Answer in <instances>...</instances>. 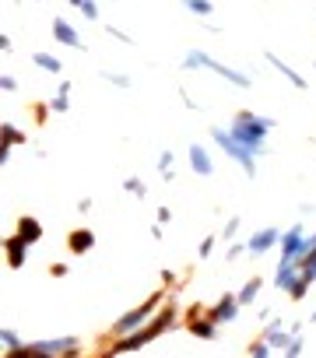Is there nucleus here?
Instances as JSON below:
<instances>
[{
    "label": "nucleus",
    "mask_w": 316,
    "mask_h": 358,
    "mask_svg": "<svg viewBox=\"0 0 316 358\" xmlns=\"http://www.w3.org/2000/svg\"><path fill=\"white\" fill-rule=\"evenodd\" d=\"M173 327H179V320H176V313L169 310V305H166V310H158L141 330H134V334H127V337H116L109 348H105V355H109V358H120V355H137L141 348H148L151 341H158V337H162L166 330H173Z\"/></svg>",
    "instance_id": "1"
},
{
    "label": "nucleus",
    "mask_w": 316,
    "mask_h": 358,
    "mask_svg": "<svg viewBox=\"0 0 316 358\" xmlns=\"http://www.w3.org/2000/svg\"><path fill=\"white\" fill-rule=\"evenodd\" d=\"M253 155L260 159V155H267L263 151V141H267V134H274L278 130V120H271V116H256V113H249V109H243V113H236V120H232V127H229Z\"/></svg>",
    "instance_id": "2"
},
{
    "label": "nucleus",
    "mask_w": 316,
    "mask_h": 358,
    "mask_svg": "<svg viewBox=\"0 0 316 358\" xmlns=\"http://www.w3.org/2000/svg\"><path fill=\"white\" fill-rule=\"evenodd\" d=\"M162 302H166V288L162 292H151L141 305H137V310H130V313H123L113 327H109V337L116 341V337H127V334H134V330H141L158 310H162Z\"/></svg>",
    "instance_id": "3"
},
{
    "label": "nucleus",
    "mask_w": 316,
    "mask_h": 358,
    "mask_svg": "<svg viewBox=\"0 0 316 358\" xmlns=\"http://www.w3.org/2000/svg\"><path fill=\"white\" fill-rule=\"evenodd\" d=\"M81 355L78 337H53V341H32L21 344L18 351H8V358H74Z\"/></svg>",
    "instance_id": "4"
},
{
    "label": "nucleus",
    "mask_w": 316,
    "mask_h": 358,
    "mask_svg": "<svg viewBox=\"0 0 316 358\" xmlns=\"http://www.w3.org/2000/svg\"><path fill=\"white\" fill-rule=\"evenodd\" d=\"M211 141H215V144L225 151V155H229V159H232V162H236V165H239V169L249 176V179L256 176V155H253V151H249V147H246V144H243V141L232 134V130L211 127Z\"/></svg>",
    "instance_id": "5"
},
{
    "label": "nucleus",
    "mask_w": 316,
    "mask_h": 358,
    "mask_svg": "<svg viewBox=\"0 0 316 358\" xmlns=\"http://www.w3.org/2000/svg\"><path fill=\"white\" fill-rule=\"evenodd\" d=\"M306 229H302V222H295L285 235H281V264H299L306 253H309V246H306V235H302Z\"/></svg>",
    "instance_id": "6"
},
{
    "label": "nucleus",
    "mask_w": 316,
    "mask_h": 358,
    "mask_svg": "<svg viewBox=\"0 0 316 358\" xmlns=\"http://www.w3.org/2000/svg\"><path fill=\"white\" fill-rule=\"evenodd\" d=\"M183 327H186L197 341H215L222 323H215V320H211L207 313H200V310H190V313H186V320H183Z\"/></svg>",
    "instance_id": "7"
},
{
    "label": "nucleus",
    "mask_w": 316,
    "mask_h": 358,
    "mask_svg": "<svg viewBox=\"0 0 316 358\" xmlns=\"http://www.w3.org/2000/svg\"><path fill=\"white\" fill-rule=\"evenodd\" d=\"M281 235H285V232H278V229H260V232H253V235L246 239V249L253 253V257H263L267 249L281 246Z\"/></svg>",
    "instance_id": "8"
},
{
    "label": "nucleus",
    "mask_w": 316,
    "mask_h": 358,
    "mask_svg": "<svg viewBox=\"0 0 316 358\" xmlns=\"http://www.w3.org/2000/svg\"><path fill=\"white\" fill-rule=\"evenodd\" d=\"M28 249H32V246H28L18 232L4 239V253H8V267H11V271H21V267L28 264Z\"/></svg>",
    "instance_id": "9"
},
{
    "label": "nucleus",
    "mask_w": 316,
    "mask_h": 358,
    "mask_svg": "<svg viewBox=\"0 0 316 358\" xmlns=\"http://www.w3.org/2000/svg\"><path fill=\"white\" fill-rule=\"evenodd\" d=\"M204 71H211V74H218V78H225L229 84H236V88H249V78L243 74V71H236V67H229V64H222V60H215V57H204Z\"/></svg>",
    "instance_id": "10"
},
{
    "label": "nucleus",
    "mask_w": 316,
    "mask_h": 358,
    "mask_svg": "<svg viewBox=\"0 0 316 358\" xmlns=\"http://www.w3.org/2000/svg\"><path fill=\"white\" fill-rule=\"evenodd\" d=\"M239 310H243V305H239V298H236V295H222V298L207 310V316L215 320V323H232V320L239 316Z\"/></svg>",
    "instance_id": "11"
},
{
    "label": "nucleus",
    "mask_w": 316,
    "mask_h": 358,
    "mask_svg": "<svg viewBox=\"0 0 316 358\" xmlns=\"http://www.w3.org/2000/svg\"><path fill=\"white\" fill-rule=\"evenodd\" d=\"M53 39L64 42V46H71V49H81V53H85V42H81L78 28H74L67 18H53Z\"/></svg>",
    "instance_id": "12"
},
{
    "label": "nucleus",
    "mask_w": 316,
    "mask_h": 358,
    "mask_svg": "<svg viewBox=\"0 0 316 358\" xmlns=\"http://www.w3.org/2000/svg\"><path fill=\"white\" fill-rule=\"evenodd\" d=\"M190 169H193L200 179L215 176V159H211V151H207L204 144H193V147H190Z\"/></svg>",
    "instance_id": "13"
},
{
    "label": "nucleus",
    "mask_w": 316,
    "mask_h": 358,
    "mask_svg": "<svg viewBox=\"0 0 316 358\" xmlns=\"http://www.w3.org/2000/svg\"><path fill=\"white\" fill-rule=\"evenodd\" d=\"M263 60H267V64H271V67H274V71H278V74H281V78L292 84V88H306V78H302V74H295V71H292V67H288V64L278 57V53H271V49H263Z\"/></svg>",
    "instance_id": "14"
},
{
    "label": "nucleus",
    "mask_w": 316,
    "mask_h": 358,
    "mask_svg": "<svg viewBox=\"0 0 316 358\" xmlns=\"http://www.w3.org/2000/svg\"><path fill=\"white\" fill-rule=\"evenodd\" d=\"M95 246V232L91 229H74L71 235H67V249L74 253V257H81V253H88Z\"/></svg>",
    "instance_id": "15"
},
{
    "label": "nucleus",
    "mask_w": 316,
    "mask_h": 358,
    "mask_svg": "<svg viewBox=\"0 0 316 358\" xmlns=\"http://www.w3.org/2000/svg\"><path fill=\"white\" fill-rule=\"evenodd\" d=\"M18 235H21L28 246H35V242L42 239V222H39V218H32V215H25V218L18 222Z\"/></svg>",
    "instance_id": "16"
},
{
    "label": "nucleus",
    "mask_w": 316,
    "mask_h": 358,
    "mask_svg": "<svg viewBox=\"0 0 316 358\" xmlns=\"http://www.w3.org/2000/svg\"><path fill=\"white\" fill-rule=\"evenodd\" d=\"M295 281H299V264H278V271H274V285H278L281 292H288Z\"/></svg>",
    "instance_id": "17"
},
{
    "label": "nucleus",
    "mask_w": 316,
    "mask_h": 358,
    "mask_svg": "<svg viewBox=\"0 0 316 358\" xmlns=\"http://www.w3.org/2000/svg\"><path fill=\"white\" fill-rule=\"evenodd\" d=\"M32 64H35L39 71H46V74H60V71H64L60 57H53V53H42V49H35V53H32Z\"/></svg>",
    "instance_id": "18"
},
{
    "label": "nucleus",
    "mask_w": 316,
    "mask_h": 358,
    "mask_svg": "<svg viewBox=\"0 0 316 358\" xmlns=\"http://www.w3.org/2000/svg\"><path fill=\"white\" fill-rule=\"evenodd\" d=\"M260 288H263V278H256V274H253V278H249V281L236 292L239 305H253V302H256V295H260Z\"/></svg>",
    "instance_id": "19"
},
{
    "label": "nucleus",
    "mask_w": 316,
    "mask_h": 358,
    "mask_svg": "<svg viewBox=\"0 0 316 358\" xmlns=\"http://www.w3.org/2000/svg\"><path fill=\"white\" fill-rule=\"evenodd\" d=\"M49 106H53V113H67L71 109V81H60L57 95L49 98Z\"/></svg>",
    "instance_id": "20"
},
{
    "label": "nucleus",
    "mask_w": 316,
    "mask_h": 358,
    "mask_svg": "<svg viewBox=\"0 0 316 358\" xmlns=\"http://www.w3.org/2000/svg\"><path fill=\"white\" fill-rule=\"evenodd\" d=\"M299 278H302V281H309V285L316 281V246H313V249L306 253V257L299 260Z\"/></svg>",
    "instance_id": "21"
},
{
    "label": "nucleus",
    "mask_w": 316,
    "mask_h": 358,
    "mask_svg": "<svg viewBox=\"0 0 316 358\" xmlns=\"http://www.w3.org/2000/svg\"><path fill=\"white\" fill-rule=\"evenodd\" d=\"M179 4L190 15H197V18H211V15H215V4H211V0H179Z\"/></svg>",
    "instance_id": "22"
},
{
    "label": "nucleus",
    "mask_w": 316,
    "mask_h": 358,
    "mask_svg": "<svg viewBox=\"0 0 316 358\" xmlns=\"http://www.w3.org/2000/svg\"><path fill=\"white\" fill-rule=\"evenodd\" d=\"M0 137H4V144H11V147H18V144H25L28 137H25V130H18L15 123H0Z\"/></svg>",
    "instance_id": "23"
},
{
    "label": "nucleus",
    "mask_w": 316,
    "mask_h": 358,
    "mask_svg": "<svg viewBox=\"0 0 316 358\" xmlns=\"http://www.w3.org/2000/svg\"><path fill=\"white\" fill-rule=\"evenodd\" d=\"M246 355H249V358H271V355H274V344H271L267 337H260V341H253V344L246 348Z\"/></svg>",
    "instance_id": "24"
},
{
    "label": "nucleus",
    "mask_w": 316,
    "mask_h": 358,
    "mask_svg": "<svg viewBox=\"0 0 316 358\" xmlns=\"http://www.w3.org/2000/svg\"><path fill=\"white\" fill-rule=\"evenodd\" d=\"M0 344H4V355H8V351H18V348H21V337H18L11 327H0Z\"/></svg>",
    "instance_id": "25"
},
{
    "label": "nucleus",
    "mask_w": 316,
    "mask_h": 358,
    "mask_svg": "<svg viewBox=\"0 0 316 358\" xmlns=\"http://www.w3.org/2000/svg\"><path fill=\"white\" fill-rule=\"evenodd\" d=\"M204 49H190V53L183 57V71H204Z\"/></svg>",
    "instance_id": "26"
},
{
    "label": "nucleus",
    "mask_w": 316,
    "mask_h": 358,
    "mask_svg": "<svg viewBox=\"0 0 316 358\" xmlns=\"http://www.w3.org/2000/svg\"><path fill=\"white\" fill-rule=\"evenodd\" d=\"M102 78L109 81V84H116V88H130V84H134L127 74H116V71H102Z\"/></svg>",
    "instance_id": "27"
},
{
    "label": "nucleus",
    "mask_w": 316,
    "mask_h": 358,
    "mask_svg": "<svg viewBox=\"0 0 316 358\" xmlns=\"http://www.w3.org/2000/svg\"><path fill=\"white\" fill-rule=\"evenodd\" d=\"M123 190H127V193H134V197H144V193H148V186H144V183H141L137 176L123 179Z\"/></svg>",
    "instance_id": "28"
},
{
    "label": "nucleus",
    "mask_w": 316,
    "mask_h": 358,
    "mask_svg": "<svg viewBox=\"0 0 316 358\" xmlns=\"http://www.w3.org/2000/svg\"><path fill=\"white\" fill-rule=\"evenodd\" d=\"M239 229H243V218H239V215H232V218L225 222V229H222V239H232V235H239Z\"/></svg>",
    "instance_id": "29"
},
{
    "label": "nucleus",
    "mask_w": 316,
    "mask_h": 358,
    "mask_svg": "<svg viewBox=\"0 0 316 358\" xmlns=\"http://www.w3.org/2000/svg\"><path fill=\"white\" fill-rule=\"evenodd\" d=\"M306 292H309V281H302V278H299V281L288 288V298H292V302H302V298H306Z\"/></svg>",
    "instance_id": "30"
},
{
    "label": "nucleus",
    "mask_w": 316,
    "mask_h": 358,
    "mask_svg": "<svg viewBox=\"0 0 316 358\" xmlns=\"http://www.w3.org/2000/svg\"><path fill=\"white\" fill-rule=\"evenodd\" d=\"M215 242H218V235H204V242H200V249H197V257L207 260L211 253H215Z\"/></svg>",
    "instance_id": "31"
},
{
    "label": "nucleus",
    "mask_w": 316,
    "mask_h": 358,
    "mask_svg": "<svg viewBox=\"0 0 316 358\" xmlns=\"http://www.w3.org/2000/svg\"><path fill=\"white\" fill-rule=\"evenodd\" d=\"M88 21H98V4H95V0H81V8H78Z\"/></svg>",
    "instance_id": "32"
},
{
    "label": "nucleus",
    "mask_w": 316,
    "mask_h": 358,
    "mask_svg": "<svg viewBox=\"0 0 316 358\" xmlns=\"http://www.w3.org/2000/svg\"><path fill=\"white\" fill-rule=\"evenodd\" d=\"M243 253H249V249H246V242H232V246H229V253H225V260L232 264V260H239V257H243Z\"/></svg>",
    "instance_id": "33"
},
{
    "label": "nucleus",
    "mask_w": 316,
    "mask_h": 358,
    "mask_svg": "<svg viewBox=\"0 0 316 358\" xmlns=\"http://www.w3.org/2000/svg\"><path fill=\"white\" fill-rule=\"evenodd\" d=\"M302 351H306V344H302V337H299V334H295V337H292V344H288V348H285V355H288V358H299V355H302Z\"/></svg>",
    "instance_id": "34"
},
{
    "label": "nucleus",
    "mask_w": 316,
    "mask_h": 358,
    "mask_svg": "<svg viewBox=\"0 0 316 358\" xmlns=\"http://www.w3.org/2000/svg\"><path fill=\"white\" fill-rule=\"evenodd\" d=\"M176 165V159H173V151H162V155H158V172H169Z\"/></svg>",
    "instance_id": "35"
},
{
    "label": "nucleus",
    "mask_w": 316,
    "mask_h": 358,
    "mask_svg": "<svg viewBox=\"0 0 316 358\" xmlns=\"http://www.w3.org/2000/svg\"><path fill=\"white\" fill-rule=\"evenodd\" d=\"M0 88H4L8 95H11V91H18V78H15V74H4V78H0Z\"/></svg>",
    "instance_id": "36"
},
{
    "label": "nucleus",
    "mask_w": 316,
    "mask_h": 358,
    "mask_svg": "<svg viewBox=\"0 0 316 358\" xmlns=\"http://www.w3.org/2000/svg\"><path fill=\"white\" fill-rule=\"evenodd\" d=\"M109 35H113V39H120L123 46H134V39H130V35H127L123 28H116V25H109Z\"/></svg>",
    "instance_id": "37"
},
{
    "label": "nucleus",
    "mask_w": 316,
    "mask_h": 358,
    "mask_svg": "<svg viewBox=\"0 0 316 358\" xmlns=\"http://www.w3.org/2000/svg\"><path fill=\"white\" fill-rule=\"evenodd\" d=\"M67 271H71L67 264H49V274H53V278H67Z\"/></svg>",
    "instance_id": "38"
},
{
    "label": "nucleus",
    "mask_w": 316,
    "mask_h": 358,
    "mask_svg": "<svg viewBox=\"0 0 316 358\" xmlns=\"http://www.w3.org/2000/svg\"><path fill=\"white\" fill-rule=\"evenodd\" d=\"M179 98H183V106H186V109H193V113H197V102L186 95V88H179Z\"/></svg>",
    "instance_id": "39"
},
{
    "label": "nucleus",
    "mask_w": 316,
    "mask_h": 358,
    "mask_svg": "<svg viewBox=\"0 0 316 358\" xmlns=\"http://www.w3.org/2000/svg\"><path fill=\"white\" fill-rule=\"evenodd\" d=\"M162 285H166V288H176V274H173V271H162Z\"/></svg>",
    "instance_id": "40"
},
{
    "label": "nucleus",
    "mask_w": 316,
    "mask_h": 358,
    "mask_svg": "<svg viewBox=\"0 0 316 358\" xmlns=\"http://www.w3.org/2000/svg\"><path fill=\"white\" fill-rule=\"evenodd\" d=\"M158 222L169 225V222H173V211H169V208H158Z\"/></svg>",
    "instance_id": "41"
},
{
    "label": "nucleus",
    "mask_w": 316,
    "mask_h": 358,
    "mask_svg": "<svg viewBox=\"0 0 316 358\" xmlns=\"http://www.w3.org/2000/svg\"><path fill=\"white\" fill-rule=\"evenodd\" d=\"M78 211H81V215L91 211V197H81V200H78Z\"/></svg>",
    "instance_id": "42"
},
{
    "label": "nucleus",
    "mask_w": 316,
    "mask_h": 358,
    "mask_svg": "<svg viewBox=\"0 0 316 358\" xmlns=\"http://www.w3.org/2000/svg\"><path fill=\"white\" fill-rule=\"evenodd\" d=\"M11 46H15L11 35H0V49H4V53H11Z\"/></svg>",
    "instance_id": "43"
},
{
    "label": "nucleus",
    "mask_w": 316,
    "mask_h": 358,
    "mask_svg": "<svg viewBox=\"0 0 316 358\" xmlns=\"http://www.w3.org/2000/svg\"><path fill=\"white\" fill-rule=\"evenodd\" d=\"M306 246H309V249L316 246V232H313V235H306Z\"/></svg>",
    "instance_id": "44"
},
{
    "label": "nucleus",
    "mask_w": 316,
    "mask_h": 358,
    "mask_svg": "<svg viewBox=\"0 0 316 358\" xmlns=\"http://www.w3.org/2000/svg\"><path fill=\"white\" fill-rule=\"evenodd\" d=\"M313 320H316V310H313Z\"/></svg>",
    "instance_id": "45"
}]
</instances>
